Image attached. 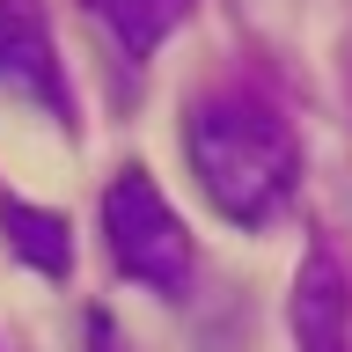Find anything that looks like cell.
Masks as SVG:
<instances>
[{"label":"cell","mask_w":352,"mask_h":352,"mask_svg":"<svg viewBox=\"0 0 352 352\" xmlns=\"http://www.w3.org/2000/svg\"><path fill=\"white\" fill-rule=\"evenodd\" d=\"M0 88H8V96H30V103H44V110H66L59 59H52L37 0H0Z\"/></svg>","instance_id":"cell-4"},{"label":"cell","mask_w":352,"mask_h":352,"mask_svg":"<svg viewBox=\"0 0 352 352\" xmlns=\"http://www.w3.org/2000/svg\"><path fill=\"white\" fill-rule=\"evenodd\" d=\"M103 235H110V257L118 272L154 294H176V286L191 279V235H184V220L162 191H154L147 169H118L103 191Z\"/></svg>","instance_id":"cell-2"},{"label":"cell","mask_w":352,"mask_h":352,"mask_svg":"<svg viewBox=\"0 0 352 352\" xmlns=\"http://www.w3.org/2000/svg\"><path fill=\"white\" fill-rule=\"evenodd\" d=\"M184 147H191L198 191L242 228L279 220L294 184H301V147H294L286 118H272L250 96H206L184 118Z\"/></svg>","instance_id":"cell-1"},{"label":"cell","mask_w":352,"mask_h":352,"mask_svg":"<svg viewBox=\"0 0 352 352\" xmlns=\"http://www.w3.org/2000/svg\"><path fill=\"white\" fill-rule=\"evenodd\" d=\"M0 235H8V250H15V257H30L37 272H52V279L74 264L66 220H59V213H37V206H22V198H0Z\"/></svg>","instance_id":"cell-6"},{"label":"cell","mask_w":352,"mask_h":352,"mask_svg":"<svg viewBox=\"0 0 352 352\" xmlns=\"http://www.w3.org/2000/svg\"><path fill=\"white\" fill-rule=\"evenodd\" d=\"M88 15L103 22V37L118 44L125 59H147L154 44L191 15V0H88Z\"/></svg>","instance_id":"cell-5"},{"label":"cell","mask_w":352,"mask_h":352,"mask_svg":"<svg viewBox=\"0 0 352 352\" xmlns=\"http://www.w3.org/2000/svg\"><path fill=\"white\" fill-rule=\"evenodd\" d=\"M286 316H294V345L301 352H352V286H345V264L323 242L308 250Z\"/></svg>","instance_id":"cell-3"},{"label":"cell","mask_w":352,"mask_h":352,"mask_svg":"<svg viewBox=\"0 0 352 352\" xmlns=\"http://www.w3.org/2000/svg\"><path fill=\"white\" fill-rule=\"evenodd\" d=\"M88 352H118V330H110V316H88Z\"/></svg>","instance_id":"cell-7"}]
</instances>
